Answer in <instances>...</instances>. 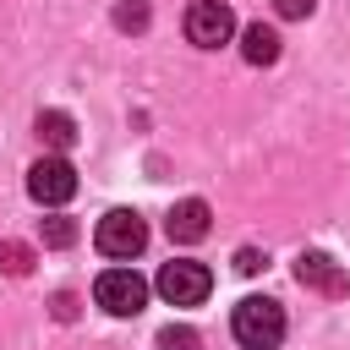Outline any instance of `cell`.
<instances>
[{"instance_id":"cell-1","label":"cell","mask_w":350,"mask_h":350,"mask_svg":"<svg viewBox=\"0 0 350 350\" xmlns=\"http://www.w3.org/2000/svg\"><path fill=\"white\" fill-rule=\"evenodd\" d=\"M230 334L246 350H279V339H284V306L268 301V295H246V301H235Z\"/></svg>"},{"instance_id":"cell-2","label":"cell","mask_w":350,"mask_h":350,"mask_svg":"<svg viewBox=\"0 0 350 350\" xmlns=\"http://www.w3.org/2000/svg\"><path fill=\"white\" fill-rule=\"evenodd\" d=\"M93 246H98L104 257H115V262L137 257V252L148 246V224H142V213H131V208H109V213L98 219V230H93Z\"/></svg>"},{"instance_id":"cell-3","label":"cell","mask_w":350,"mask_h":350,"mask_svg":"<svg viewBox=\"0 0 350 350\" xmlns=\"http://www.w3.org/2000/svg\"><path fill=\"white\" fill-rule=\"evenodd\" d=\"M153 290H159L170 306H202V301H208V290H213V273H208L202 262H191V257H175V262H164V268H159Z\"/></svg>"},{"instance_id":"cell-4","label":"cell","mask_w":350,"mask_h":350,"mask_svg":"<svg viewBox=\"0 0 350 350\" xmlns=\"http://www.w3.org/2000/svg\"><path fill=\"white\" fill-rule=\"evenodd\" d=\"M93 301L109 312V317H137L148 306V279L137 268H104L98 284H93Z\"/></svg>"},{"instance_id":"cell-5","label":"cell","mask_w":350,"mask_h":350,"mask_svg":"<svg viewBox=\"0 0 350 350\" xmlns=\"http://www.w3.org/2000/svg\"><path fill=\"white\" fill-rule=\"evenodd\" d=\"M27 197L38 202V208H60V202H71L77 197V170L55 153V159H38L33 170H27Z\"/></svg>"},{"instance_id":"cell-6","label":"cell","mask_w":350,"mask_h":350,"mask_svg":"<svg viewBox=\"0 0 350 350\" xmlns=\"http://www.w3.org/2000/svg\"><path fill=\"white\" fill-rule=\"evenodd\" d=\"M230 33H235V11L224 0H191L186 5V38L197 49H219V44H230Z\"/></svg>"},{"instance_id":"cell-7","label":"cell","mask_w":350,"mask_h":350,"mask_svg":"<svg viewBox=\"0 0 350 350\" xmlns=\"http://www.w3.org/2000/svg\"><path fill=\"white\" fill-rule=\"evenodd\" d=\"M295 279H301V290L328 295V301L350 295V273H345V268H339L328 252H301V257H295Z\"/></svg>"},{"instance_id":"cell-8","label":"cell","mask_w":350,"mask_h":350,"mask_svg":"<svg viewBox=\"0 0 350 350\" xmlns=\"http://www.w3.org/2000/svg\"><path fill=\"white\" fill-rule=\"evenodd\" d=\"M208 202L202 197H180L175 208H170V219H164V230H170V241H180V246H197L202 235H208Z\"/></svg>"},{"instance_id":"cell-9","label":"cell","mask_w":350,"mask_h":350,"mask_svg":"<svg viewBox=\"0 0 350 350\" xmlns=\"http://www.w3.org/2000/svg\"><path fill=\"white\" fill-rule=\"evenodd\" d=\"M33 131H38V142H44V148H55V153H66V148L77 142V120H71L66 109H38Z\"/></svg>"},{"instance_id":"cell-10","label":"cell","mask_w":350,"mask_h":350,"mask_svg":"<svg viewBox=\"0 0 350 350\" xmlns=\"http://www.w3.org/2000/svg\"><path fill=\"white\" fill-rule=\"evenodd\" d=\"M241 55H246L252 66H273V60H279V33L262 27V22H246V27H241Z\"/></svg>"},{"instance_id":"cell-11","label":"cell","mask_w":350,"mask_h":350,"mask_svg":"<svg viewBox=\"0 0 350 350\" xmlns=\"http://www.w3.org/2000/svg\"><path fill=\"white\" fill-rule=\"evenodd\" d=\"M38 241L60 252V246H71V241H77V224H71L66 213H49V219H38Z\"/></svg>"},{"instance_id":"cell-12","label":"cell","mask_w":350,"mask_h":350,"mask_svg":"<svg viewBox=\"0 0 350 350\" xmlns=\"http://www.w3.org/2000/svg\"><path fill=\"white\" fill-rule=\"evenodd\" d=\"M27 268H33V246H22V241H0V273L22 279Z\"/></svg>"},{"instance_id":"cell-13","label":"cell","mask_w":350,"mask_h":350,"mask_svg":"<svg viewBox=\"0 0 350 350\" xmlns=\"http://www.w3.org/2000/svg\"><path fill=\"white\" fill-rule=\"evenodd\" d=\"M115 27L120 33H142L148 27V0H120L115 5Z\"/></svg>"},{"instance_id":"cell-14","label":"cell","mask_w":350,"mask_h":350,"mask_svg":"<svg viewBox=\"0 0 350 350\" xmlns=\"http://www.w3.org/2000/svg\"><path fill=\"white\" fill-rule=\"evenodd\" d=\"M202 339H197V328H186V323H170V328H159V350H197Z\"/></svg>"},{"instance_id":"cell-15","label":"cell","mask_w":350,"mask_h":350,"mask_svg":"<svg viewBox=\"0 0 350 350\" xmlns=\"http://www.w3.org/2000/svg\"><path fill=\"white\" fill-rule=\"evenodd\" d=\"M257 268H268V257H262L257 246H241V252H235V273H257Z\"/></svg>"},{"instance_id":"cell-16","label":"cell","mask_w":350,"mask_h":350,"mask_svg":"<svg viewBox=\"0 0 350 350\" xmlns=\"http://www.w3.org/2000/svg\"><path fill=\"white\" fill-rule=\"evenodd\" d=\"M312 5H317V0H273V11H279L284 22H301V16H312Z\"/></svg>"},{"instance_id":"cell-17","label":"cell","mask_w":350,"mask_h":350,"mask_svg":"<svg viewBox=\"0 0 350 350\" xmlns=\"http://www.w3.org/2000/svg\"><path fill=\"white\" fill-rule=\"evenodd\" d=\"M55 317L71 323V317H77V301H71V295H55Z\"/></svg>"}]
</instances>
